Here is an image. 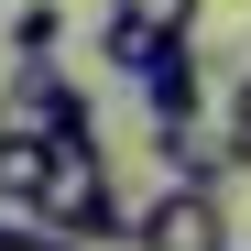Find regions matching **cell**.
<instances>
[{
    "label": "cell",
    "instance_id": "cell-2",
    "mask_svg": "<svg viewBox=\"0 0 251 251\" xmlns=\"http://www.w3.org/2000/svg\"><path fill=\"white\" fill-rule=\"evenodd\" d=\"M197 11H207V0H109V11H99V66L142 76L153 55L197 44Z\"/></svg>",
    "mask_w": 251,
    "mask_h": 251
},
{
    "label": "cell",
    "instance_id": "cell-6",
    "mask_svg": "<svg viewBox=\"0 0 251 251\" xmlns=\"http://www.w3.org/2000/svg\"><path fill=\"white\" fill-rule=\"evenodd\" d=\"M142 99H153V120H207V66H197V44L153 55V66H142Z\"/></svg>",
    "mask_w": 251,
    "mask_h": 251
},
{
    "label": "cell",
    "instance_id": "cell-7",
    "mask_svg": "<svg viewBox=\"0 0 251 251\" xmlns=\"http://www.w3.org/2000/svg\"><path fill=\"white\" fill-rule=\"evenodd\" d=\"M0 33H11L22 66H44V55L66 44V11H55V0H22V11H0Z\"/></svg>",
    "mask_w": 251,
    "mask_h": 251
},
{
    "label": "cell",
    "instance_id": "cell-4",
    "mask_svg": "<svg viewBox=\"0 0 251 251\" xmlns=\"http://www.w3.org/2000/svg\"><path fill=\"white\" fill-rule=\"evenodd\" d=\"M0 109H11V120H33L44 142H88V131H99V99L76 88V76H66L55 55H44V66H22L11 88H0Z\"/></svg>",
    "mask_w": 251,
    "mask_h": 251
},
{
    "label": "cell",
    "instance_id": "cell-8",
    "mask_svg": "<svg viewBox=\"0 0 251 251\" xmlns=\"http://www.w3.org/2000/svg\"><path fill=\"white\" fill-rule=\"evenodd\" d=\"M0 251H76V240H55V229H33V219H0Z\"/></svg>",
    "mask_w": 251,
    "mask_h": 251
},
{
    "label": "cell",
    "instance_id": "cell-5",
    "mask_svg": "<svg viewBox=\"0 0 251 251\" xmlns=\"http://www.w3.org/2000/svg\"><path fill=\"white\" fill-rule=\"evenodd\" d=\"M44 131H33V120H11L0 109V219H33V186H44Z\"/></svg>",
    "mask_w": 251,
    "mask_h": 251
},
{
    "label": "cell",
    "instance_id": "cell-1",
    "mask_svg": "<svg viewBox=\"0 0 251 251\" xmlns=\"http://www.w3.org/2000/svg\"><path fill=\"white\" fill-rule=\"evenodd\" d=\"M33 229H55V240H76V251L131 229V197H120V164H109V142H99V131L44 153V186H33Z\"/></svg>",
    "mask_w": 251,
    "mask_h": 251
},
{
    "label": "cell",
    "instance_id": "cell-3",
    "mask_svg": "<svg viewBox=\"0 0 251 251\" xmlns=\"http://www.w3.org/2000/svg\"><path fill=\"white\" fill-rule=\"evenodd\" d=\"M131 251H240V240H229V197L164 186L153 207H131Z\"/></svg>",
    "mask_w": 251,
    "mask_h": 251
}]
</instances>
